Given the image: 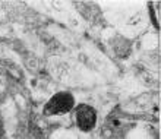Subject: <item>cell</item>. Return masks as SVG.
Instances as JSON below:
<instances>
[{
  "label": "cell",
  "instance_id": "1",
  "mask_svg": "<svg viewBox=\"0 0 161 139\" xmlns=\"http://www.w3.org/2000/svg\"><path fill=\"white\" fill-rule=\"evenodd\" d=\"M73 107V98L69 94H56L53 98L46 105V113L53 114V116H59V114L68 113L69 110Z\"/></svg>",
  "mask_w": 161,
  "mask_h": 139
},
{
  "label": "cell",
  "instance_id": "2",
  "mask_svg": "<svg viewBox=\"0 0 161 139\" xmlns=\"http://www.w3.org/2000/svg\"><path fill=\"white\" fill-rule=\"evenodd\" d=\"M76 123L82 131H91L95 125V111L88 105H79L76 110Z\"/></svg>",
  "mask_w": 161,
  "mask_h": 139
}]
</instances>
